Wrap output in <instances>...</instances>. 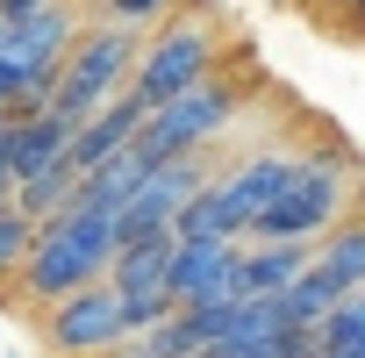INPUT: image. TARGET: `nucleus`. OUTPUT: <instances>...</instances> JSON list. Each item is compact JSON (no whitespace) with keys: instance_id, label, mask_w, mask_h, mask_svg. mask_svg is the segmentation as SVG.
Here are the masks:
<instances>
[{"instance_id":"obj_3","label":"nucleus","mask_w":365,"mask_h":358,"mask_svg":"<svg viewBox=\"0 0 365 358\" xmlns=\"http://www.w3.org/2000/svg\"><path fill=\"white\" fill-rule=\"evenodd\" d=\"M336 208H344V172H336V158H294V179L272 194V208L251 223L244 244H308V237H322V230L336 223Z\"/></svg>"},{"instance_id":"obj_23","label":"nucleus","mask_w":365,"mask_h":358,"mask_svg":"<svg viewBox=\"0 0 365 358\" xmlns=\"http://www.w3.org/2000/svg\"><path fill=\"white\" fill-rule=\"evenodd\" d=\"M0 36H8V15H0Z\"/></svg>"},{"instance_id":"obj_17","label":"nucleus","mask_w":365,"mask_h":358,"mask_svg":"<svg viewBox=\"0 0 365 358\" xmlns=\"http://www.w3.org/2000/svg\"><path fill=\"white\" fill-rule=\"evenodd\" d=\"M29 244H36V223H22L15 208H0V272H15L29 258Z\"/></svg>"},{"instance_id":"obj_21","label":"nucleus","mask_w":365,"mask_h":358,"mask_svg":"<svg viewBox=\"0 0 365 358\" xmlns=\"http://www.w3.org/2000/svg\"><path fill=\"white\" fill-rule=\"evenodd\" d=\"M351 22H358V29H365V0H351Z\"/></svg>"},{"instance_id":"obj_18","label":"nucleus","mask_w":365,"mask_h":358,"mask_svg":"<svg viewBox=\"0 0 365 358\" xmlns=\"http://www.w3.org/2000/svg\"><path fill=\"white\" fill-rule=\"evenodd\" d=\"M172 0H115V29H129V22H150V15H165Z\"/></svg>"},{"instance_id":"obj_24","label":"nucleus","mask_w":365,"mask_h":358,"mask_svg":"<svg viewBox=\"0 0 365 358\" xmlns=\"http://www.w3.org/2000/svg\"><path fill=\"white\" fill-rule=\"evenodd\" d=\"M187 358H208V351H187Z\"/></svg>"},{"instance_id":"obj_12","label":"nucleus","mask_w":365,"mask_h":358,"mask_svg":"<svg viewBox=\"0 0 365 358\" xmlns=\"http://www.w3.org/2000/svg\"><path fill=\"white\" fill-rule=\"evenodd\" d=\"M301 272H308V244H244L237 294H244V301H279Z\"/></svg>"},{"instance_id":"obj_6","label":"nucleus","mask_w":365,"mask_h":358,"mask_svg":"<svg viewBox=\"0 0 365 358\" xmlns=\"http://www.w3.org/2000/svg\"><path fill=\"white\" fill-rule=\"evenodd\" d=\"M201 187H208V172H201L194 158H165V165H150V179L136 187V201L115 215V251H122V244H143V237H172L179 208H187Z\"/></svg>"},{"instance_id":"obj_25","label":"nucleus","mask_w":365,"mask_h":358,"mask_svg":"<svg viewBox=\"0 0 365 358\" xmlns=\"http://www.w3.org/2000/svg\"><path fill=\"white\" fill-rule=\"evenodd\" d=\"M308 358H329V351H308Z\"/></svg>"},{"instance_id":"obj_15","label":"nucleus","mask_w":365,"mask_h":358,"mask_svg":"<svg viewBox=\"0 0 365 358\" xmlns=\"http://www.w3.org/2000/svg\"><path fill=\"white\" fill-rule=\"evenodd\" d=\"M336 301H344V287H336L329 272H315V265H308V272L279 294V315H287V329H322Z\"/></svg>"},{"instance_id":"obj_13","label":"nucleus","mask_w":365,"mask_h":358,"mask_svg":"<svg viewBox=\"0 0 365 358\" xmlns=\"http://www.w3.org/2000/svg\"><path fill=\"white\" fill-rule=\"evenodd\" d=\"M172 244L179 237H143V244H122L108 258V287L122 301H143V294H165V272H172Z\"/></svg>"},{"instance_id":"obj_20","label":"nucleus","mask_w":365,"mask_h":358,"mask_svg":"<svg viewBox=\"0 0 365 358\" xmlns=\"http://www.w3.org/2000/svg\"><path fill=\"white\" fill-rule=\"evenodd\" d=\"M8 129H15V122L0 115V179H8Z\"/></svg>"},{"instance_id":"obj_11","label":"nucleus","mask_w":365,"mask_h":358,"mask_svg":"<svg viewBox=\"0 0 365 358\" xmlns=\"http://www.w3.org/2000/svg\"><path fill=\"white\" fill-rule=\"evenodd\" d=\"M150 179V165L136 158V150H122V158H108V165H93V172H79V187H72V208L79 215H122L129 201H136V187Z\"/></svg>"},{"instance_id":"obj_2","label":"nucleus","mask_w":365,"mask_h":358,"mask_svg":"<svg viewBox=\"0 0 365 358\" xmlns=\"http://www.w3.org/2000/svg\"><path fill=\"white\" fill-rule=\"evenodd\" d=\"M129 72H136V36L115 29V22H108V29H86V36L65 51V65H58V93H51L43 115L86 122V115H101L108 101L129 93Z\"/></svg>"},{"instance_id":"obj_9","label":"nucleus","mask_w":365,"mask_h":358,"mask_svg":"<svg viewBox=\"0 0 365 358\" xmlns=\"http://www.w3.org/2000/svg\"><path fill=\"white\" fill-rule=\"evenodd\" d=\"M143 101L136 93H122V101H108L101 115H86L79 129H72V150H65V165L72 172H93V165H108V158H122L129 143H136V129H143Z\"/></svg>"},{"instance_id":"obj_19","label":"nucleus","mask_w":365,"mask_h":358,"mask_svg":"<svg viewBox=\"0 0 365 358\" xmlns=\"http://www.w3.org/2000/svg\"><path fill=\"white\" fill-rule=\"evenodd\" d=\"M43 8H58V0H0V15H8V22H22V15H43Z\"/></svg>"},{"instance_id":"obj_10","label":"nucleus","mask_w":365,"mask_h":358,"mask_svg":"<svg viewBox=\"0 0 365 358\" xmlns=\"http://www.w3.org/2000/svg\"><path fill=\"white\" fill-rule=\"evenodd\" d=\"M72 129H79V122H65V115H29V122H15V129H8V187L51 172V165L72 150Z\"/></svg>"},{"instance_id":"obj_7","label":"nucleus","mask_w":365,"mask_h":358,"mask_svg":"<svg viewBox=\"0 0 365 358\" xmlns=\"http://www.w3.org/2000/svg\"><path fill=\"white\" fill-rule=\"evenodd\" d=\"M129 337V322H122V294L115 287H79V294H65L58 308H51V351H65V358H108L115 344Z\"/></svg>"},{"instance_id":"obj_1","label":"nucleus","mask_w":365,"mask_h":358,"mask_svg":"<svg viewBox=\"0 0 365 358\" xmlns=\"http://www.w3.org/2000/svg\"><path fill=\"white\" fill-rule=\"evenodd\" d=\"M108 258H115V223L65 208V215L36 223V244H29V258H22V294H36V301L58 308L65 294L108 280Z\"/></svg>"},{"instance_id":"obj_4","label":"nucleus","mask_w":365,"mask_h":358,"mask_svg":"<svg viewBox=\"0 0 365 358\" xmlns=\"http://www.w3.org/2000/svg\"><path fill=\"white\" fill-rule=\"evenodd\" d=\"M215 65V29L208 22H165L143 51H136V72H129V93L143 108H165L179 93H194Z\"/></svg>"},{"instance_id":"obj_5","label":"nucleus","mask_w":365,"mask_h":358,"mask_svg":"<svg viewBox=\"0 0 365 358\" xmlns=\"http://www.w3.org/2000/svg\"><path fill=\"white\" fill-rule=\"evenodd\" d=\"M230 108H237V93L222 86V79H201L194 93H179V101H165V108H150L143 115V129H136V158L143 165H165V158H194L222 122H230Z\"/></svg>"},{"instance_id":"obj_16","label":"nucleus","mask_w":365,"mask_h":358,"mask_svg":"<svg viewBox=\"0 0 365 358\" xmlns=\"http://www.w3.org/2000/svg\"><path fill=\"white\" fill-rule=\"evenodd\" d=\"M315 351H329V358H365V287L329 308V322L315 329Z\"/></svg>"},{"instance_id":"obj_14","label":"nucleus","mask_w":365,"mask_h":358,"mask_svg":"<svg viewBox=\"0 0 365 358\" xmlns=\"http://www.w3.org/2000/svg\"><path fill=\"white\" fill-rule=\"evenodd\" d=\"M308 265L329 272L344 294H358V287H365V223H336V230L308 251Z\"/></svg>"},{"instance_id":"obj_8","label":"nucleus","mask_w":365,"mask_h":358,"mask_svg":"<svg viewBox=\"0 0 365 358\" xmlns=\"http://www.w3.org/2000/svg\"><path fill=\"white\" fill-rule=\"evenodd\" d=\"M237 265H244V244H172V272H165L172 308L244 301V294H237Z\"/></svg>"},{"instance_id":"obj_22","label":"nucleus","mask_w":365,"mask_h":358,"mask_svg":"<svg viewBox=\"0 0 365 358\" xmlns=\"http://www.w3.org/2000/svg\"><path fill=\"white\" fill-rule=\"evenodd\" d=\"M8 201H15V187H8V179H0V208H8Z\"/></svg>"}]
</instances>
